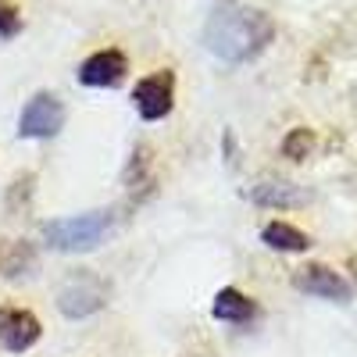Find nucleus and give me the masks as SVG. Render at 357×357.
Instances as JSON below:
<instances>
[{
  "label": "nucleus",
  "instance_id": "4",
  "mask_svg": "<svg viewBox=\"0 0 357 357\" xmlns=\"http://www.w3.org/2000/svg\"><path fill=\"white\" fill-rule=\"evenodd\" d=\"M61 126H65V104L54 93H47V89H40V93H33L29 104L22 107L18 136L22 139H50V136L61 132Z\"/></svg>",
  "mask_w": 357,
  "mask_h": 357
},
{
  "label": "nucleus",
  "instance_id": "8",
  "mask_svg": "<svg viewBox=\"0 0 357 357\" xmlns=\"http://www.w3.org/2000/svg\"><path fill=\"white\" fill-rule=\"evenodd\" d=\"M40 318L29 311H4L0 314V347L11 354H25L40 340Z\"/></svg>",
  "mask_w": 357,
  "mask_h": 357
},
{
  "label": "nucleus",
  "instance_id": "1",
  "mask_svg": "<svg viewBox=\"0 0 357 357\" xmlns=\"http://www.w3.org/2000/svg\"><path fill=\"white\" fill-rule=\"evenodd\" d=\"M204 47L225 65H243L275 40V22L254 8H222L204 22Z\"/></svg>",
  "mask_w": 357,
  "mask_h": 357
},
{
  "label": "nucleus",
  "instance_id": "5",
  "mask_svg": "<svg viewBox=\"0 0 357 357\" xmlns=\"http://www.w3.org/2000/svg\"><path fill=\"white\" fill-rule=\"evenodd\" d=\"M132 107L139 111V118L146 122H161L175 107V72L172 68H158L154 75H146L136 82L132 89Z\"/></svg>",
  "mask_w": 357,
  "mask_h": 357
},
{
  "label": "nucleus",
  "instance_id": "13",
  "mask_svg": "<svg viewBox=\"0 0 357 357\" xmlns=\"http://www.w3.org/2000/svg\"><path fill=\"white\" fill-rule=\"evenodd\" d=\"M314 132L311 129H289L286 132V139H282V158H289V161H307L311 158V151H314Z\"/></svg>",
  "mask_w": 357,
  "mask_h": 357
},
{
  "label": "nucleus",
  "instance_id": "6",
  "mask_svg": "<svg viewBox=\"0 0 357 357\" xmlns=\"http://www.w3.org/2000/svg\"><path fill=\"white\" fill-rule=\"evenodd\" d=\"M293 286L301 293H307V296L333 301V304H347L354 296V286L340 272H333L329 264H304V268H296V272H293Z\"/></svg>",
  "mask_w": 357,
  "mask_h": 357
},
{
  "label": "nucleus",
  "instance_id": "2",
  "mask_svg": "<svg viewBox=\"0 0 357 357\" xmlns=\"http://www.w3.org/2000/svg\"><path fill=\"white\" fill-rule=\"evenodd\" d=\"M118 229V211L104 207V211H86L72 218H57L43 225V243L61 250V254H86L107 243V236Z\"/></svg>",
  "mask_w": 357,
  "mask_h": 357
},
{
  "label": "nucleus",
  "instance_id": "10",
  "mask_svg": "<svg viewBox=\"0 0 357 357\" xmlns=\"http://www.w3.org/2000/svg\"><path fill=\"white\" fill-rule=\"evenodd\" d=\"M247 197H250L254 204H261V207H301V204L311 200V193H304L301 186H293V183H279V178L250 186Z\"/></svg>",
  "mask_w": 357,
  "mask_h": 357
},
{
  "label": "nucleus",
  "instance_id": "9",
  "mask_svg": "<svg viewBox=\"0 0 357 357\" xmlns=\"http://www.w3.org/2000/svg\"><path fill=\"white\" fill-rule=\"evenodd\" d=\"M211 314H215L218 321H229V325H250V321L257 318V304L250 301L243 289L225 286V289H218V296H215Z\"/></svg>",
  "mask_w": 357,
  "mask_h": 357
},
{
  "label": "nucleus",
  "instance_id": "11",
  "mask_svg": "<svg viewBox=\"0 0 357 357\" xmlns=\"http://www.w3.org/2000/svg\"><path fill=\"white\" fill-rule=\"evenodd\" d=\"M261 243L279 254H304V250H311V236L289 222H268L261 229Z\"/></svg>",
  "mask_w": 357,
  "mask_h": 357
},
{
  "label": "nucleus",
  "instance_id": "12",
  "mask_svg": "<svg viewBox=\"0 0 357 357\" xmlns=\"http://www.w3.org/2000/svg\"><path fill=\"white\" fill-rule=\"evenodd\" d=\"M36 250L33 243H25V240H11V243H0V275L4 279H22L29 272H36Z\"/></svg>",
  "mask_w": 357,
  "mask_h": 357
},
{
  "label": "nucleus",
  "instance_id": "3",
  "mask_svg": "<svg viewBox=\"0 0 357 357\" xmlns=\"http://www.w3.org/2000/svg\"><path fill=\"white\" fill-rule=\"evenodd\" d=\"M111 301V282L97 272H72L57 289V311L65 318H89L104 311Z\"/></svg>",
  "mask_w": 357,
  "mask_h": 357
},
{
  "label": "nucleus",
  "instance_id": "7",
  "mask_svg": "<svg viewBox=\"0 0 357 357\" xmlns=\"http://www.w3.org/2000/svg\"><path fill=\"white\" fill-rule=\"evenodd\" d=\"M126 72H129V57L111 47V50H97L93 57H86L79 65V82L93 89H111L126 79Z\"/></svg>",
  "mask_w": 357,
  "mask_h": 357
},
{
  "label": "nucleus",
  "instance_id": "14",
  "mask_svg": "<svg viewBox=\"0 0 357 357\" xmlns=\"http://www.w3.org/2000/svg\"><path fill=\"white\" fill-rule=\"evenodd\" d=\"M22 33V11L11 4V0H0V36L11 40Z\"/></svg>",
  "mask_w": 357,
  "mask_h": 357
}]
</instances>
